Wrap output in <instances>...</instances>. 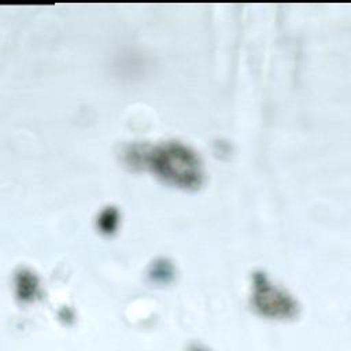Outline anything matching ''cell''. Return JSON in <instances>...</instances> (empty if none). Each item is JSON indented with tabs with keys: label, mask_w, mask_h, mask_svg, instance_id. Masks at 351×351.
Listing matches in <instances>:
<instances>
[{
	"label": "cell",
	"mask_w": 351,
	"mask_h": 351,
	"mask_svg": "<svg viewBox=\"0 0 351 351\" xmlns=\"http://www.w3.org/2000/svg\"><path fill=\"white\" fill-rule=\"evenodd\" d=\"M152 167L166 181L184 188L200 184L202 167L197 156L181 144H166L152 152Z\"/></svg>",
	"instance_id": "obj_1"
},
{
	"label": "cell",
	"mask_w": 351,
	"mask_h": 351,
	"mask_svg": "<svg viewBox=\"0 0 351 351\" xmlns=\"http://www.w3.org/2000/svg\"><path fill=\"white\" fill-rule=\"evenodd\" d=\"M254 303L263 314L271 317H289L295 313L293 300L261 274L255 277Z\"/></svg>",
	"instance_id": "obj_2"
}]
</instances>
